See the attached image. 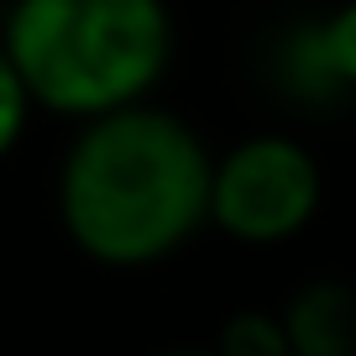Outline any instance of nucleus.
<instances>
[{
	"mask_svg": "<svg viewBox=\"0 0 356 356\" xmlns=\"http://www.w3.org/2000/svg\"><path fill=\"white\" fill-rule=\"evenodd\" d=\"M283 74L304 100H335L356 89V0H346L330 22L293 32L283 47Z\"/></svg>",
	"mask_w": 356,
	"mask_h": 356,
	"instance_id": "obj_4",
	"label": "nucleus"
},
{
	"mask_svg": "<svg viewBox=\"0 0 356 356\" xmlns=\"http://www.w3.org/2000/svg\"><path fill=\"white\" fill-rule=\"evenodd\" d=\"M26 126H32V95H26V84L16 79V68L6 63V53H0V163L16 152V142L26 136Z\"/></svg>",
	"mask_w": 356,
	"mask_h": 356,
	"instance_id": "obj_7",
	"label": "nucleus"
},
{
	"mask_svg": "<svg viewBox=\"0 0 356 356\" xmlns=\"http://www.w3.org/2000/svg\"><path fill=\"white\" fill-rule=\"evenodd\" d=\"M163 356H215V351H163Z\"/></svg>",
	"mask_w": 356,
	"mask_h": 356,
	"instance_id": "obj_8",
	"label": "nucleus"
},
{
	"mask_svg": "<svg viewBox=\"0 0 356 356\" xmlns=\"http://www.w3.org/2000/svg\"><path fill=\"white\" fill-rule=\"evenodd\" d=\"M325 178L304 142L278 131L246 136L210 168V225L231 241L278 246L320 215Z\"/></svg>",
	"mask_w": 356,
	"mask_h": 356,
	"instance_id": "obj_3",
	"label": "nucleus"
},
{
	"mask_svg": "<svg viewBox=\"0 0 356 356\" xmlns=\"http://www.w3.org/2000/svg\"><path fill=\"white\" fill-rule=\"evenodd\" d=\"M0 53L32 111L84 126L147 105L173 58V22L163 0H16Z\"/></svg>",
	"mask_w": 356,
	"mask_h": 356,
	"instance_id": "obj_2",
	"label": "nucleus"
},
{
	"mask_svg": "<svg viewBox=\"0 0 356 356\" xmlns=\"http://www.w3.org/2000/svg\"><path fill=\"white\" fill-rule=\"evenodd\" d=\"M215 356H293L289 335H283V320L267 309H241L220 325V341H215Z\"/></svg>",
	"mask_w": 356,
	"mask_h": 356,
	"instance_id": "obj_6",
	"label": "nucleus"
},
{
	"mask_svg": "<svg viewBox=\"0 0 356 356\" xmlns=\"http://www.w3.org/2000/svg\"><path fill=\"white\" fill-rule=\"evenodd\" d=\"M278 320L293 356H356V299L341 283H309Z\"/></svg>",
	"mask_w": 356,
	"mask_h": 356,
	"instance_id": "obj_5",
	"label": "nucleus"
},
{
	"mask_svg": "<svg viewBox=\"0 0 356 356\" xmlns=\"http://www.w3.org/2000/svg\"><path fill=\"white\" fill-rule=\"evenodd\" d=\"M210 147L184 115L126 105L84 121L58 168V220L100 267H152L210 225Z\"/></svg>",
	"mask_w": 356,
	"mask_h": 356,
	"instance_id": "obj_1",
	"label": "nucleus"
}]
</instances>
